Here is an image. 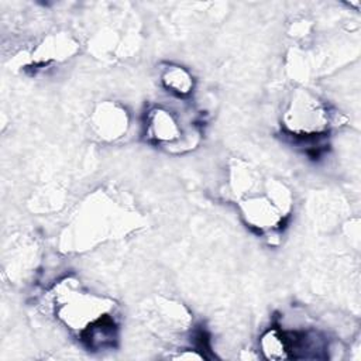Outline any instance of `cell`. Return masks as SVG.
<instances>
[{
	"label": "cell",
	"mask_w": 361,
	"mask_h": 361,
	"mask_svg": "<svg viewBox=\"0 0 361 361\" xmlns=\"http://www.w3.org/2000/svg\"><path fill=\"white\" fill-rule=\"evenodd\" d=\"M58 317L72 330L82 334L93 324L111 316L110 300L79 290L78 285L63 282L56 292Z\"/></svg>",
	"instance_id": "cell-1"
},
{
	"label": "cell",
	"mask_w": 361,
	"mask_h": 361,
	"mask_svg": "<svg viewBox=\"0 0 361 361\" xmlns=\"http://www.w3.org/2000/svg\"><path fill=\"white\" fill-rule=\"evenodd\" d=\"M327 109L313 94L296 92L283 113V126L296 137H313L326 131Z\"/></svg>",
	"instance_id": "cell-2"
},
{
	"label": "cell",
	"mask_w": 361,
	"mask_h": 361,
	"mask_svg": "<svg viewBox=\"0 0 361 361\" xmlns=\"http://www.w3.org/2000/svg\"><path fill=\"white\" fill-rule=\"evenodd\" d=\"M93 126L102 138L116 140L127 130V114L116 104L106 103L96 110Z\"/></svg>",
	"instance_id": "cell-5"
},
{
	"label": "cell",
	"mask_w": 361,
	"mask_h": 361,
	"mask_svg": "<svg viewBox=\"0 0 361 361\" xmlns=\"http://www.w3.org/2000/svg\"><path fill=\"white\" fill-rule=\"evenodd\" d=\"M148 135L158 144L175 145L180 142L183 133L179 120L175 114L166 109L158 107L151 110L147 120Z\"/></svg>",
	"instance_id": "cell-4"
},
{
	"label": "cell",
	"mask_w": 361,
	"mask_h": 361,
	"mask_svg": "<svg viewBox=\"0 0 361 361\" xmlns=\"http://www.w3.org/2000/svg\"><path fill=\"white\" fill-rule=\"evenodd\" d=\"M261 348L267 358H271V360L288 358L286 350H285L283 334L279 329H271L262 336Z\"/></svg>",
	"instance_id": "cell-7"
},
{
	"label": "cell",
	"mask_w": 361,
	"mask_h": 361,
	"mask_svg": "<svg viewBox=\"0 0 361 361\" xmlns=\"http://www.w3.org/2000/svg\"><path fill=\"white\" fill-rule=\"evenodd\" d=\"M241 212L245 221L259 231L278 228L285 216L267 196H245L241 200Z\"/></svg>",
	"instance_id": "cell-3"
},
{
	"label": "cell",
	"mask_w": 361,
	"mask_h": 361,
	"mask_svg": "<svg viewBox=\"0 0 361 361\" xmlns=\"http://www.w3.org/2000/svg\"><path fill=\"white\" fill-rule=\"evenodd\" d=\"M162 82L166 89L178 94H188L193 87L192 76L188 71L179 66L168 68L162 75Z\"/></svg>",
	"instance_id": "cell-6"
}]
</instances>
